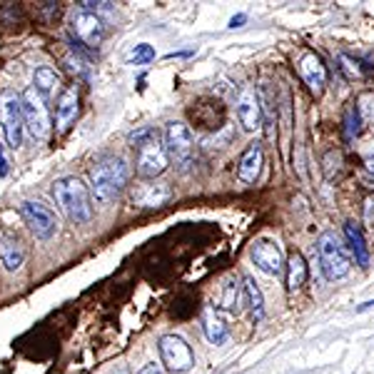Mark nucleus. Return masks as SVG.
Here are the masks:
<instances>
[{
    "mask_svg": "<svg viewBox=\"0 0 374 374\" xmlns=\"http://www.w3.org/2000/svg\"><path fill=\"white\" fill-rule=\"evenodd\" d=\"M249 255H252V262H255L265 274L277 277V274L285 269L282 249H280V244L272 242V240H255V244L249 249Z\"/></svg>",
    "mask_w": 374,
    "mask_h": 374,
    "instance_id": "9b49d317",
    "label": "nucleus"
},
{
    "mask_svg": "<svg viewBox=\"0 0 374 374\" xmlns=\"http://www.w3.org/2000/svg\"><path fill=\"white\" fill-rule=\"evenodd\" d=\"M35 15L43 23H55V18L60 15V3H37Z\"/></svg>",
    "mask_w": 374,
    "mask_h": 374,
    "instance_id": "c85d7f7f",
    "label": "nucleus"
},
{
    "mask_svg": "<svg viewBox=\"0 0 374 374\" xmlns=\"http://www.w3.org/2000/svg\"><path fill=\"white\" fill-rule=\"evenodd\" d=\"M78 107H80L78 85L65 87L60 93V98H57V105H55V130L57 132H65L70 125L75 123V118H78Z\"/></svg>",
    "mask_w": 374,
    "mask_h": 374,
    "instance_id": "2eb2a0df",
    "label": "nucleus"
},
{
    "mask_svg": "<svg viewBox=\"0 0 374 374\" xmlns=\"http://www.w3.org/2000/svg\"><path fill=\"white\" fill-rule=\"evenodd\" d=\"M68 68L73 70L75 75H87V60L78 55V53H75V55L70 53V55H68Z\"/></svg>",
    "mask_w": 374,
    "mask_h": 374,
    "instance_id": "7c9ffc66",
    "label": "nucleus"
},
{
    "mask_svg": "<svg viewBox=\"0 0 374 374\" xmlns=\"http://www.w3.org/2000/svg\"><path fill=\"white\" fill-rule=\"evenodd\" d=\"M172 187L162 180H150L143 185H135L130 193V202L135 207H162L172 199Z\"/></svg>",
    "mask_w": 374,
    "mask_h": 374,
    "instance_id": "9d476101",
    "label": "nucleus"
},
{
    "mask_svg": "<svg viewBox=\"0 0 374 374\" xmlns=\"http://www.w3.org/2000/svg\"><path fill=\"white\" fill-rule=\"evenodd\" d=\"M20 103H23V120H25L28 132H30L35 140L48 137L50 127H53V123H50V112H48V100L30 85L23 95H20Z\"/></svg>",
    "mask_w": 374,
    "mask_h": 374,
    "instance_id": "423d86ee",
    "label": "nucleus"
},
{
    "mask_svg": "<svg viewBox=\"0 0 374 374\" xmlns=\"http://www.w3.org/2000/svg\"><path fill=\"white\" fill-rule=\"evenodd\" d=\"M25 23V12L20 3H0V28L3 30H18Z\"/></svg>",
    "mask_w": 374,
    "mask_h": 374,
    "instance_id": "b1692460",
    "label": "nucleus"
},
{
    "mask_svg": "<svg viewBox=\"0 0 374 374\" xmlns=\"http://www.w3.org/2000/svg\"><path fill=\"white\" fill-rule=\"evenodd\" d=\"M237 280H232L230 285L224 287V299H222V307L227 312H237Z\"/></svg>",
    "mask_w": 374,
    "mask_h": 374,
    "instance_id": "c756f323",
    "label": "nucleus"
},
{
    "mask_svg": "<svg viewBox=\"0 0 374 374\" xmlns=\"http://www.w3.org/2000/svg\"><path fill=\"white\" fill-rule=\"evenodd\" d=\"M372 307H374V299H369V302H364V305L357 307V312H367V310H372Z\"/></svg>",
    "mask_w": 374,
    "mask_h": 374,
    "instance_id": "c9c22d12",
    "label": "nucleus"
},
{
    "mask_svg": "<svg viewBox=\"0 0 374 374\" xmlns=\"http://www.w3.org/2000/svg\"><path fill=\"white\" fill-rule=\"evenodd\" d=\"M130 180V168L123 157H105L90 170V187L98 205H110L118 199Z\"/></svg>",
    "mask_w": 374,
    "mask_h": 374,
    "instance_id": "f257e3e1",
    "label": "nucleus"
},
{
    "mask_svg": "<svg viewBox=\"0 0 374 374\" xmlns=\"http://www.w3.org/2000/svg\"><path fill=\"white\" fill-rule=\"evenodd\" d=\"M285 267H287V290H290V292H299V290L305 287V282H307V274H310L302 252L292 249V252H290V257H287Z\"/></svg>",
    "mask_w": 374,
    "mask_h": 374,
    "instance_id": "a211bd4d",
    "label": "nucleus"
},
{
    "mask_svg": "<svg viewBox=\"0 0 374 374\" xmlns=\"http://www.w3.org/2000/svg\"><path fill=\"white\" fill-rule=\"evenodd\" d=\"M199 322H202V332H205L207 342H210V344H224V342H227L230 330H227V324H224L222 314H220L215 307L207 305L205 310H202V317H199Z\"/></svg>",
    "mask_w": 374,
    "mask_h": 374,
    "instance_id": "f3484780",
    "label": "nucleus"
},
{
    "mask_svg": "<svg viewBox=\"0 0 374 374\" xmlns=\"http://www.w3.org/2000/svg\"><path fill=\"white\" fill-rule=\"evenodd\" d=\"M299 75L305 85L310 87L312 95H322L324 85H327V68H324L322 57L317 53H305L302 60H299Z\"/></svg>",
    "mask_w": 374,
    "mask_h": 374,
    "instance_id": "4468645a",
    "label": "nucleus"
},
{
    "mask_svg": "<svg viewBox=\"0 0 374 374\" xmlns=\"http://www.w3.org/2000/svg\"><path fill=\"white\" fill-rule=\"evenodd\" d=\"M317 255H319V267H322L327 280H342L347 277L352 260L347 255V247L339 242V237L335 232H322L317 237Z\"/></svg>",
    "mask_w": 374,
    "mask_h": 374,
    "instance_id": "20e7f679",
    "label": "nucleus"
},
{
    "mask_svg": "<svg viewBox=\"0 0 374 374\" xmlns=\"http://www.w3.org/2000/svg\"><path fill=\"white\" fill-rule=\"evenodd\" d=\"M364 222L369 230H374V195H367L364 199Z\"/></svg>",
    "mask_w": 374,
    "mask_h": 374,
    "instance_id": "2f4dec72",
    "label": "nucleus"
},
{
    "mask_svg": "<svg viewBox=\"0 0 374 374\" xmlns=\"http://www.w3.org/2000/svg\"><path fill=\"white\" fill-rule=\"evenodd\" d=\"M0 127H3V137H6L8 148L18 150L23 145V103H20V95L12 93V90L0 93Z\"/></svg>",
    "mask_w": 374,
    "mask_h": 374,
    "instance_id": "39448f33",
    "label": "nucleus"
},
{
    "mask_svg": "<svg viewBox=\"0 0 374 374\" xmlns=\"http://www.w3.org/2000/svg\"><path fill=\"white\" fill-rule=\"evenodd\" d=\"M137 374H162V369H160V364H155V362H152V364H145V367L140 369Z\"/></svg>",
    "mask_w": 374,
    "mask_h": 374,
    "instance_id": "72a5a7b5",
    "label": "nucleus"
},
{
    "mask_svg": "<svg viewBox=\"0 0 374 374\" xmlns=\"http://www.w3.org/2000/svg\"><path fill=\"white\" fill-rule=\"evenodd\" d=\"M237 120L247 132H255L262 127V105L260 95H255L252 90H244L237 100Z\"/></svg>",
    "mask_w": 374,
    "mask_h": 374,
    "instance_id": "dca6fc26",
    "label": "nucleus"
},
{
    "mask_svg": "<svg viewBox=\"0 0 374 374\" xmlns=\"http://www.w3.org/2000/svg\"><path fill=\"white\" fill-rule=\"evenodd\" d=\"M244 23H247V15H244V12H237L235 18L230 20V28L235 30V28H242Z\"/></svg>",
    "mask_w": 374,
    "mask_h": 374,
    "instance_id": "473e14b6",
    "label": "nucleus"
},
{
    "mask_svg": "<svg viewBox=\"0 0 374 374\" xmlns=\"http://www.w3.org/2000/svg\"><path fill=\"white\" fill-rule=\"evenodd\" d=\"M33 87H35L37 93L43 95L45 100L50 95L55 93L57 87H60V73L55 68H48V65H40V68L33 73Z\"/></svg>",
    "mask_w": 374,
    "mask_h": 374,
    "instance_id": "aec40b11",
    "label": "nucleus"
},
{
    "mask_svg": "<svg viewBox=\"0 0 374 374\" xmlns=\"http://www.w3.org/2000/svg\"><path fill=\"white\" fill-rule=\"evenodd\" d=\"M155 60V50H152V45L148 43H140L135 45V50L130 53V65H148V62Z\"/></svg>",
    "mask_w": 374,
    "mask_h": 374,
    "instance_id": "cd10ccee",
    "label": "nucleus"
},
{
    "mask_svg": "<svg viewBox=\"0 0 374 374\" xmlns=\"http://www.w3.org/2000/svg\"><path fill=\"white\" fill-rule=\"evenodd\" d=\"M359 125H362L359 110H357V105H349L347 110H344V140H355L362 130Z\"/></svg>",
    "mask_w": 374,
    "mask_h": 374,
    "instance_id": "393cba45",
    "label": "nucleus"
},
{
    "mask_svg": "<svg viewBox=\"0 0 374 374\" xmlns=\"http://www.w3.org/2000/svg\"><path fill=\"white\" fill-rule=\"evenodd\" d=\"M73 30L87 48H98V45L103 43V37H105V25H103V20H100L95 12H85V10H78L73 15Z\"/></svg>",
    "mask_w": 374,
    "mask_h": 374,
    "instance_id": "ddd939ff",
    "label": "nucleus"
},
{
    "mask_svg": "<svg viewBox=\"0 0 374 374\" xmlns=\"http://www.w3.org/2000/svg\"><path fill=\"white\" fill-rule=\"evenodd\" d=\"M8 175V160H6V152L0 148V177H6Z\"/></svg>",
    "mask_w": 374,
    "mask_h": 374,
    "instance_id": "f704fd0d",
    "label": "nucleus"
},
{
    "mask_svg": "<svg viewBox=\"0 0 374 374\" xmlns=\"http://www.w3.org/2000/svg\"><path fill=\"white\" fill-rule=\"evenodd\" d=\"M359 65H362V62L357 60V57L344 55V53H342V55H339V70H342V73L347 75L349 80H355V78H357V80H359V78H364V75L369 73L367 68H359Z\"/></svg>",
    "mask_w": 374,
    "mask_h": 374,
    "instance_id": "bb28decb",
    "label": "nucleus"
},
{
    "mask_svg": "<svg viewBox=\"0 0 374 374\" xmlns=\"http://www.w3.org/2000/svg\"><path fill=\"white\" fill-rule=\"evenodd\" d=\"M157 349H160L162 364H165V367H168L172 374H185V372H190V369L195 367L193 347H190V344H187L180 335L160 337Z\"/></svg>",
    "mask_w": 374,
    "mask_h": 374,
    "instance_id": "0eeeda50",
    "label": "nucleus"
},
{
    "mask_svg": "<svg viewBox=\"0 0 374 374\" xmlns=\"http://www.w3.org/2000/svg\"><path fill=\"white\" fill-rule=\"evenodd\" d=\"M280 120H282V130H285V155H287V145H290V135H292V110H290V93L282 90V103H280Z\"/></svg>",
    "mask_w": 374,
    "mask_h": 374,
    "instance_id": "a878e982",
    "label": "nucleus"
},
{
    "mask_svg": "<svg viewBox=\"0 0 374 374\" xmlns=\"http://www.w3.org/2000/svg\"><path fill=\"white\" fill-rule=\"evenodd\" d=\"M25 262V249L18 237H3L0 240V265L8 272H18Z\"/></svg>",
    "mask_w": 374,
    "mask_h": 374,
    "instance_id": "6ab92c4d",
    "label": "nucleus"
},
{
    "mask_svg": "<svg viewBox=\"0 0 374 374\" xmlns=\"http://www.w3.org/2000/svg\"><path fill=\"white\" fill-rule=\"evenodd\" d=\"M165 150H168L170 160L180 170L190 165V160H193V132L185 123H170L165 127Z\"/></svg>",
    "mask_w": 374,
    "mask_h": 374,
    "instance_id": "1a4fd4ad",
    "label": "nucleus"
},
{
    "mask_svg": "<svg viewBox=\"0 0 374 374\" xmlns=\"http://www.w3.org/2000/svg\"><path fill=\"white\" fill-rule=\"evenodd\" d=\"M132 148L137 150V175L145 180H155L168 170V150L160 143V135L152 127H143L130 135Z\"/></svg>",
    "mask_w": 374,
    "mask_h": 374,
    "instance_id": "7ed1b4c3",
    "label": "nucleus"
},
{
    "mask_svg": "<svg viewBox=\"0 0 374 374\" xmlns=\"http://www.w3.org/2000/svg\"><path fill=\"white\" fill-rule=\"evenodd\" d=\"M344 237H347L349 249L355 252L357 265H359V267H367V265H369V247H367V242H364V235H362V230L357 227L355 222H347V224H344Z\"/></svg>",
    "mask_w": 374,
    "mask_h": 374,
    "instance_id": "412c9836",
    "label": "nucleus"
},
{
    "mask_svg": "<svg viewBox=\"0 0 374 374\" xmlns=\"http://www.w3.org/2000/svg\"><path fill=\"white\" fill-rule=\"evenodd\" d=\"M322 175L327 182H339L344 175V155L342 150H327L322 160Z\"/></svg>",
    "mask_w": 374,
    "mask_h": 374,
    "instance_id": "4be33fe9",
    "label": "nucleus"
},
{
    "mask_svg": "<svg viewBox=\"0 0 374 374\" xmlns=\"http://www.w3.org/2000/svg\"><path fill=\"white\" fill-rule=\"evenodd\" d=\"M53 197H55L57 207L65 212V217L73 220L75 224H85L93 220L90 190H87L80 177H75V175L57 177V180L53 182Z\"/></svg>",
    "mask_w": 374,
    "mask_h": 374,
    "instance_id": "f03ea898",
    "label": "nucleus"
},
{
    "mask_svg": "<svg viewBox=\"0 0 374 374\" xmlns=\"http://www.w3.org/2000/svg\"><path fill=\"white\" fill-rule=\"evenodd\" d=\"M262 165H265V148H262V143L255 140V143H249L242 155H240V162H237V180L242 182V185H255L262 172Z\"/></svg>",
    "mask_w": 374,
    "mask_h": 374,
    "instance_id": "f8f14e48",
    "label": "nucleus"
},
{
    "mask_svg": "<svg viewBox=\"0 0 374 374\" xmlns=\"http://www.w3.org/2000/svg\"><path fill=\"white\" fill-rule=\"evenodd\" d=\"M20 215H23L25 224L30 227L37 240H50V237H55L57 230H60L55 212L50 210V207L40 205V202H33V199L23 202L20 205Z\"/></svg>",
    "mask_w": 374,
    "mask_h": 374,
    "instance_id": "6e6552de",
    "label": "nucleus"
},
{
    "mask_svg": "<svg viewBox=\"0 0 374 374\" xmlns=\"http://www.w3.org/2000/svg\"><path fill=\"white\" fill-rule=\"evenodd\" d=\"M244 297H247V305L252 310V319L255 322H262L265 319V299H262V290L257 287V282L252 277H244Z\"/></svg>",
    "mask_w": 374,
    "mask_h": 374,
    "instance_id": "5701e85b",
    "label": "nucleus"
},
{
    "mask_svg": "<svg viewBox=\"0 0 374 374\" xmlns=\"http://www.w3.org/2000/svg\"><path fill=\"white\" fill-rule=\"evenodd\" d=\"M367 170H369V172L374 175V155H372V157H369V160H367Z\"/></svg>",
    "mask_w": 374,
    "mask_h": 374,
    "instance_id": "e433bc0d",
    "label": "nucleus"
}]
</instances>
